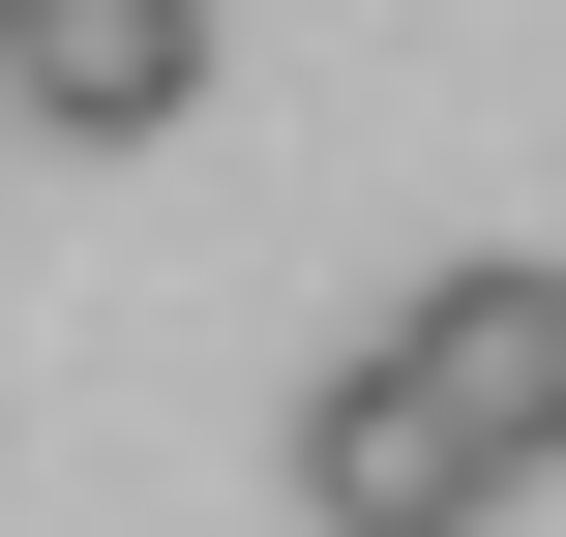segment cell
Wrapping results in <instances>:
<instances>
[{"instance_id": "6da1fadb", "label": "cell", "mask_w": 566, "mask_h": 537, "mask_svg": "<svg viewBox=\"0 0 566 537\" xmlns=\"http://www.w3.org/2000/svg\"><path fill=\"white\" fill-rule=\"evenodd\" d=\"M388 389L537 508V478H566V269H418V299H388Z\"/></svg>"}, {"instance_id": "7a4b0ae2", "label": "cell", "mask_w": 566, "mask_h": 537, "mask_svg": "<svg viewBox=\"0 0 566 537\" xmlns=\"http://www.w3.org/2000/svg\"><path fill=\"white\" fill-rule=\"evenodd\" d=\"M298 508H328V537H478L507 478H478V448H448V419L388 389V329H358V359L298 389Z\"/></svg>"}, {"instance_id": "3957f363", "label": "cell", "mask_w": 566, "mask_h": 537, "mask_svg": "<svg viewBox=\"0 0 566 537\" xmlns=\"http://www.w3.org/2000/svg\"><path fill=\"white\" fill-rule=\"evenodd\" d=\"M0 90H30L60 149H149V120L209 90V0H0Z\"/></svg>"}]
</instances>
